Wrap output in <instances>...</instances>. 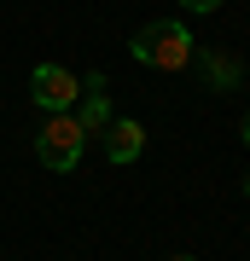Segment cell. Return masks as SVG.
<instances>
[{
  "instance_id": "obj_1",
  "label": "cell",
  "mask_w": 250,
  "mask_h": 261,
  "mask_svg": "<svg viewBox=\"0 0 250 261\" xmlns=\"http://www.w3.org/2000/svg\"><path fill=\"white\" fill-rule=\"evenodd\" d=\"M128 53H134V64L163 70V75H180V70H192V64H198V41H192V29L175 23V18L140 23V29H134V41H128Z\"/></svg>"
},
{
  "instance_id": "obj_2",
  "label": "cell",
  "mask_w": 250,
  "mask_h": 261,
  "mask_svg": "<svg viewBox=\"0 0 250 261\" xmlns=\"http://www.w3.org/2000/svg\"><path fill=\"white\" fill-rule=\"evenodd\" d=\"M82 151H87V128H82L70 111L41 122V134H35V157H41V168H53V174H70V168L82 163Z\"/></svg>"
},
{
  "instance_id": "obj_3",
  "label": "cell",
  "mask_w": 250,
  "mask_h": 261,
  "mask_svg": "<svg viewBox=\"0 0 250 261\" xmlns=\"http://www.w3.org/2000/svg\"><path fill=\"white\" fill-rule=\"evenodd\" d=\"M29 99H35L47 116H64V111H76V99H82V82H76L64 64H35V75H29Z\"/></svg>"
},
{
  "instance_id": "obj_4",
  "label": "cell",
  "mask_w": 250,
  "mask_h": 261,
  "mask_svg": "<svg viewBox=\"0 0 250 261\" xmlns=\"http://www.w3.org/2000/svg\"><path fill=\"white\" fill-rule=\"evenodd\" d=\"M70 116L82 122L87 134H105V128H111V82H105L99 70L82 75V99H76V111H70Z\"/></svg>"
},
{
  "instance_id": "obj_5",
  "label": "cell",
  "mask_w": 250,
  "mask_h": 261,
  "mask_svg": "<svg viewBox=\"0 0 250 261\" xmlns=\"http://www.w3.org/2000/svg\"><path fill=\"white\" fill-rule=\"evenodd\" d=\"M99 140H105V157H111V163H140V151H146V128H140L134 116H111V128H105Z\"/></svg>"
},
{
  "instance_id": "obj_6",
  "label": "cell",
  "mask_w": 250,
  "mask_h": 261,
  "mask_svg": "<svg viewBox=\"0 0 250 261\" xmlns=\"http://www.w3.org/2000/svg\"><path fill=\"white\" fill-rule=\"evenodd\" d=\"M198 70H204V87H210V93H227V87H239V75H244V64H239V58H233V53H198Z\"/></svg>"
},
{
  "instance_id": "obj_7",
  "label": "cell",
  "mask_w": 250,
  "mask_h": 261,
  "mask_svg": "<svg viewBox=\"0 0 250 261\" xmlns=\"http://www.w3.org/2000/svg\"><path fill=\"white\" fill-rule=\"evenodd\" d=\"M180 6H186V12H221L227 0H180Z\"/></svg>"
},
{
  "instance_id": "obj_8",
  "label": "cell",
  "mask_w": 250,
  "mask_h": 261,
  "mask_svg": "<svg viewBox=\"0 0 250 261\" xmlns=\"http://www.w3.org/2000/svg\"><path fill=\"white\" fill-rule=\"evenodd\" d=\"M244 145H250V116H244Z\"/></svg>"
},
{
  "instance_id": "obj_9",
  "label": "cell",
  "mask_w": 250,
  "mask_h": 261,
  "mask_svg": "<svg viewBox=\"0 0 250 261\" xmlns=\"http://www.w3.org/2000/svg\"><path fill=\"white\" fill-rule=\"evenodd\" d=\"M169 261H192V255H169Z\"/></svg>"
},
{
  "instance_id": "obj_10",
  "label": "cell",
  "mask_w": 250,
  "mask_h": 261,
  "mask_svg": "<svg viewBox=\"0 0 250 261\" xmlns=\"http://www.w3.org/2000/svg\"><path fill=\"white\" fill-rule=\"evenodd\" d=\"M244 197H250V174H244Z\"/></svg>"
}]
</instances>
